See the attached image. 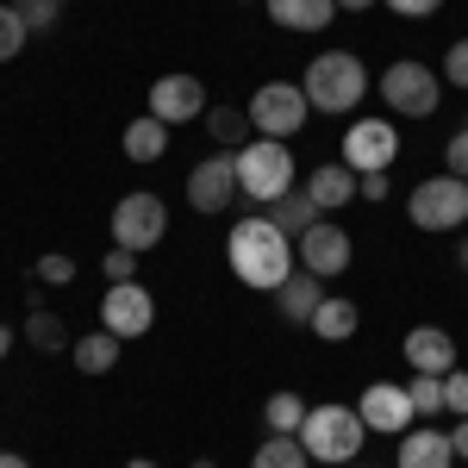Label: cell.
Wrapping results in <instances>:
<instances>
[{
    "mask_svg": "<svg viewBox=\"0 0 468 468\" xmlns=\"http://www.w3.org/2000/svg\"><path fill=\"white\" fill-rule=\"evenodd\" d=\"M119 344H125V337H112L107 324H101V331L75 337V344H69V356H75V368H81V375H107L112 362H119Z\"/></svg>",
    "mask_w": 468,
    "mask_h": 468,
    "instance_id": "obj_22",
    "label": "cell"
},
{
    "mask_svg": "<svg viewBox=\"0 0 468 468\" xmlns=\"http://www.w3.org/2000/svg\"><path fill=\"white\" fill-rule=\"evenodd\" d=\"M300 88H306V101L319 112H356V101L368 94V75L350 50H319L306 75H300Z\"/></svg>",
    "mask_w": 468,
    "mask_h": 468,
    "instance_id": "obj_3",
    "label": "cell"
},
{
    "mask_svg": "<svg viewBox=\"0 0 468 468\" xmlns=\"http://www.w3.org/2000/svg\"><path fill=\"white\" fill-rule=\"evenodd\" d=\"M356 194H362V200H388V194H394L388 169H368V176H356Z\"/></svg>",
    "mask_w": 468,
    "mask_h": 468,
    "instance_id": "obj_35",
    "label": "cell"
},
{
    "mask_svg": "<svg viewBox=\"0 0 468 468\" xmlns=\"http://www.w3.org/2000/svg\"><path fill=\"white\" fill-rule=\"evenodd\" d=\"M443 81H450V88H468V37L450 44V57H443Z\"/></svg>",
    "mask_w": 468,
    "mask_h": 468,
    "instance_id": "obj_33",
    "label": "cell"
},
{
    "mask_svg": "<svg viewBox=\"0 0 468 468\" xmlns=\"http://www.w3.org/2000/svg\"><path fill=\"white\" fill-rule=\"evenodd\" d=\"M388 6H394V13H406V19H431L443 0H388Z\"/></svg>",
    "mask_w": 468,
    "mask_h": 468,
    "instance_id": "obj_37",
    "label": "cell"
},
{
    "mask_svg": "<svg viewBox=\"0 0 468 468\" xmlns=\"http://www.w3.org/2000/svg\"><path fill=\"white\" fill-rule=\"evenodd\" d=\"M450 450H456V463H468V419H456V431H450Z\"/></svg>",
    "mask_w": 468,
    "mask_h": 468,
    "instance_id": "obj_38",
    "label": "cell"
},
{
    "mask_svg": "<svg viewBox=\"0 0 468 468\" xmlns=\"http://www.w3.org/2000/svg\"><path fill=\"white\" fill-rule=\"evenodd\" d=\"M399 156V138L388 119H356L350 132H344V169H356V176H368V169H388Z\"/></svg>",
    "mask_w": 468,
    "mask_h": 468,
    "instance_id": "obj_13",
    "label": "cell"
},
{
    "mask_svg": "<svg viewBox=\"0 0 468 468\" xmlns=\"http://www.w3.org/2000/svg\"><path fill=\"white\" fill-rule=\"evenodd\" d=\"M381 101L406 119H431L437 101H443V75H431L425 63H412V57H399L381 69Z\"/></svg>",
    "mask_w": 468,
    "mask_h": 468,
    "instance_id": "obj_7",
    "label": "cell"
},
{
    "mask_svg": "<svg viewBox=\"0 0 468 468\" xmlns=\"http://www.w3.org/2000/svg\"><path fill=\"white\" fill-rule=\"evenodd\" d=\"M101 324H107L112 337H144L150 324H156V300H150V288H138V282H112V288L101 293Z\"/></svg>",
    "mask_w": 468,
    "mask_h": 468,
    "instance_id": "obj_10",
    "label": "cell"
},
{
    "mask_svg": "<svg viewBox=\"0 0 468 468\" xmlns=\"http://www.w3.org/2000/svg\"><path fill=\"white\" fill-rule=\"evenodd\" d=\"M399 468H456L450 431H431V425L406 431V437H399Z\"/></svg>",
    "mask_w": 468,
    "mask_h": 468,
    "instance_id": "obj_16",
    "label": "cell"
},
{
    "mask_svg": "<svg viewBox=\"0 0 468 468\" xmlns=\"http://www.w3.org/2000/svg\"><path fill=\"white\" fill-rule=\"evenodd\" d=\"M101 269H107V282H138V250H119V244H112Z\"/></svg>",
    "mask_w": 468,
    "mask_h": 468,
    "instance_id": "obj_32",
    "label": "cell"
},
{
    "mask_svg": "<svg viewBox=\"0 0 468 468\" xmlns=\"http://www.w3.org/2000/svg\"><path fill=\"white\" fill-rule=\"evenodd\" d=\"M463 468H468V463H463Z\"/></svg>",
    "mask_w": 468,
    "mask_h": 468,
    "instance_id": "obj_45",
    "label": "cell"
},
{
    "mask_svg": "<svg viewBox=\"0 0 468 468\" xmlns=\"http://www.w3.org/2000/svg\"><path fill=\"white\" fill-rule=\"evenodd\" d=\"M293 256H300V269H313V275H344L350 269V231L344 225H331V218H319L313 231H300L293 238Z\"/></svg>",
    "mask_w": 468,
    "mask_h": 468,
    "instance_id": "obj_12",
    "label": "cell"
},
{
    "mask_svg": "<svg viewBox=\"0 0 468 468\" xmlns=\"http://www.w3.org/2000/svg\"><path fill=\"white\" fill-rule=\"evenodd\" d=\"M406 362H412L419 375H450V368H456V337H450L443 324H412V331H406Z\"/></svg>",
    "mask_w": 468,
    "mask_h": 468,
    "instance_id": "obj_15",
    "label": "cell"
},
{
    "mask_svg": "<svg viewBox=\"0 0 468 468\" xmlns=\"http://www.w3.org/2000/svg\"><path fill=\"white\" fill-rule=\"evenodd\" d=\"M163 150H169V125H163L156 112H144V119L125 125V156H132V163H156Z\"/></svg>",
    "mask_w": 468,
    "mask_h": 468,
    "instance_id": "obj_23",
    "label": "cell"
},
{
    "mask_svg": "<svg viewBox=\"0 0 468 468\" xmlns=\"http://www.w3.org/2000/svg\"><path fill=\"white\" fill-rule=\"evenodd\" d=\"M356 300H344V293H337V300H319V313H313V337H319V344H344V337H356Z\"/></svg>",
    "mask_w": 468,
    "mask_h": 468,
    "instance_id": "obj_21",
    "label": "cell"
},
{
    "mask_svg": "<svg viewBox=\"0 0 468 468\" xmlns=\"http://www.w3.org/2000/svg\"><path fill=\"white\" fill-rule=\"evenodd\" d=\"M250 468H313V456H306V443H300V437L269 431V443L250 456Z\"/></svg>",
    "mask_w": 468,
    "mask_h": 468,
    "instance_id": "obj_25",
    "label": "cell"
},
{
    "mask_svg": "<svg viewBox=\"0 0 468 468\" xmlns=\"http://www.w3.org/2000/svg\"><path fill=\"white\" fill-rule=\"evenodd\" d=\"M26 344L32 350H44V356H57V350H69V324L57 319V313H44V306H32V319H26Z\"/></svg>",
    "mask_w": 468,
    "mask_h": 468,
    "instance_id": "obj_24",
    "label": "cell"
},
{
    "mask_svg": "<svg viewBox=\"0 0 468 468\" xmlns=\"http://www.w3.org/2000/svg\"><path fill=\"white\" fill-rule=\"evenodd\" d=\"M125 468H156V463H144V456H138V463H125Z\"/></svg>",
    "mask_w": 468,
    "mask_h": 468,
    "instance_id": "obj_43",
    "label": "cell"
},
{
    "mask_svg": "<svg viewBox=\"0 0 468 468\" xmlns=\"http://www.w3.org/2000/svg\"><path fill=\"white\" fill-rule=\"evenodd\" d=\"M319 275H313V269H293L288 282H282V288H275V306H282V319L288 324H306L313 319V313H319Z\"/></svg>",
    "mask_w": 468,
    "mask_h": 468,
    "instance_id": "obj_17",
    "label": "cell"
},
{
    "mask_svg": "<svg viewBox=\"0 0 468 468\" xmlns=\"http://www.w3.org/2000/svg\"><path fill=\"white\" fill-rule=\"evenodd\" d=\"M356 412H362V425L381 431V437H406V431H412V419H419V412H412V394H406L399 381H368Z\"/></svg>",
    "mask_w": 468,
    "mask_h": 468,
    "instance_id": "obj_11",
    "label": "cell"
},
{
    "mask_svg": "<svg viewBox=\"0 0 468 468\" xmlns=\"http://www.w3.org/2000/svg\"><path fill=\"white\" fill-rule=\"evenodd\" d=\"M443 412L468 419V368H450V375H443Z\"/></svg>",
    "mask_w": 468,
    "mask_h": 468,
    "instance_id": "obj_30",
    "label": "cell"
},
{
    "mask_svg": "<svg viewBox=\"0 0 468 468\" xmlns=\"http://www.w3.org/2000/svg\"><path fill=\"white\" fill-rule=\"evenodd\" d=\"M163 238H169V213H163V200H156V194L138 187V194H125V200L112 207V244H119V250H138V256H144V250H156Z\"/></svg>",
    "mask_w": 468,
    "mask_h": 468,
    "instance_id": "obj_8",
    "label": "cell"
},
{
    "mask_svg": "<svg viewBox=\"0 0 468 468\" xmlns=\"http://www.w3.org/2000/svg\"><path fill=\"white\" fill-rule=\"evenodd\" d=\"M6 350H13V331H6V324H0V356H6Z\"/></svg>",
    "mask_w": 468,
    "mask_h": 468,
    "instance_id": "obj_41",
    "label": "cell"
},
{
    "mask_svg": "<svg viewBox=\"0 0 468 468\" xmlns=\"http://www.w3.org/2000/svg\"><path fill=\"white\" fill-rule=\"evenodd\" d=\"M37 282H75L69 256H37Z\"/></svg>",
    "mask_w": 468,
    "mask_h": 468,
    "instance_id": "obj_36",
    "label": "cell"
},
{
    "mask_svg": "<svg viewBox=\"0 0 468 468\" xmlns=\"http://www.w3.org/2000/svg\"><path fill=\"white\" fill-rule=\"evenodd\" d=\"M238 187H244V200H282L293 187V156L282 138H250V144L238 150Z\"/></svg>",
    "mask_w": 468,
    "mask_h": 468,
    "instance_id": "obj_4",
    "label": "cell"
},
{
    "mask_svg": "<svg viewBox=\"0 0 468 468\" xmlns=\"http://www.w3.org/2000/svg\"><path fill=\"white\" fill-rule=\"evenodd\" d=\"M406 213H412V225L419 231H456V225H468V181L463 176H431L419 181L412 194H406Z\"/></svg>",
    "mask_w": 468,
    "mask_h": 468,
    "instance_id": "obj_5",
    "label": "cell"
},
{
    "mask_svg": "<svg viewBox=\"0 0 468 468\" xmlns=\"http://www.w3.org/2000/svg\"><path fill=\"white\" fill-rule=\"evenodd\" d=\"M19 6V19L32 26V32H50L57 26V0H13Z\"/></svg>",
    "mask_w": 468,
    "mask_h": 468,
    "instance_id": "obj_31",
    "label": "cell"
},
{
    "mask_svg": "<svg viewBox=\"0 0 468 468\" xmlns=\"http://www.w3.org/2000/svg\"><path fill=\"white\" fill-rule=\"evenodd\" d=\"M225 256H231V275H238L244 288H256V293H275L293 275V238H288V231H275L269 213L238 218Z\"/></svg>",
    "mask_w": 468,
    "mask_h": 468,
    "instance_id": "obj_1",
    "label": "cell"
},
{
    "mask_svg": "<svg viewBox=\"0 0 468 468\" xmlns=\"http://www.w3.org/2000/svg\"><path fill=\"white\" fill-rule=\"evenodd\" d=\"M456 262H463V269H468V238H463V244H456Z\"/></svg>",
    "mask_w": 468,
    "mask_h": 468,
    "instance_id": "obj_42",
    "label": "cell"
},
{
    "mask_svg": "<svg viewBox=\"0 0 468 468\" xmlns=\"http://www.w3.org/2000/svg\"><path fill=\"white\" fill-rule=\"evenodd\" d=\"M337 13V0H269V19L282 32H324Z\"/></svg>",
    "mask_w": 468,
    "mask_h": 468,
    "instance_id": "obj_19",
    "label": "cell"
},
{
    "mask_svg": "<svg viewBox=\"0 0 468 468\" xmlns=\"http://www.w3.org/2000/svg\"><path fill=\"white\" fill-rule=\"evenodd\" d=\"M443 163H450V176H463V181H468V125L456 132V138H450V144H443Z\"/></svg>",
    "mask_w": 468,
    "mask_h": 468,
    "instance_id": "obj_34",
    "label": "cell"
},
{
    "mask_svg": "<svg viewBox=\"0 0 468 468\" xmlns=\"http://www.w3.org/2000/svg\"><path fill=\"white\" fill-rule=\"evenodd\" d=\"M244 112H250V132H256V138H293V132L306 125L313 101H306V88H300V81H262Z\"/></svg>",
    "mask_w": 468,
    "mask_h": 468,
    "instance_id": "obj_6",
    "label": "cell"
},
{
    "mask_svg": "<svg viewBox=\"0 0 468 468\" xmlns=\"http://www.w3.org/2000/svg\"><path fill=\"white\" fill-rule=\"evenodd\" d=\"M26 37H32V26L19 19V6H13V0H0V63H13V57L26 50Z\"/></svg>",
    "mask_w": 468,
    "mask_h": 468,
    "instance_id": "obj_28",
    "label": "cell"
},
{
    "mask_svg": "<svg viewBox=\"0 0 468 468\" xmlns=\"http://www.w3.org/2000/svg\"><path fill=\"white\" fill-rule=\"evenodd\" d=\"M362 437H368V425H362L356 406H313L306 412V425H300V443H306V456L319 468H344L362 456Z\"/></svg>",
    "mask_w": 468,
    "mask_h": 468,
    "instance_id": "obj_2",
    "label": "cell"
},
{
    "mask_svg": "<svg viewBox=\"0 0 468 468\" xmlns=\"http://www.w3.org/2000/svg\"><path fill=\"white\" fill-rule=\"evenodd\" d=\"M200 119H207V132L218 138V150H231V144L244 150V144H250V112H238V107H207Z\"/></svg>",
    "mask_w": 468,
    "mask_h": 468,
    "instance_id": "obj_26",
    "label": "cell"
},
{
    "mask_svg": "<svg viewBox=\"0 0 468 468\" xmlns=\"http://www.w3.org/2000/svg\"><path fill=\"white\" fill-rule=\"evenodd\" d=\"M306 412H313V406H306L300 394H269V406H262V425H269V431H282V437H300Z\"/></svg>",
    "mask_w": 468,
    "mask_h": 468,
    "instance_id": "obj_27",
    "label": "cell"
},
{
    "mask_svg": "<svg viewBox=\"0 0 468 468\" xmlns=\"http://www.w3.org/2000/svg\"><path fill=\"white\" fill-rule=\"evenodd\" d=\"M0 468H32L26 456H13V450H0Z\"/></svg>",
    "mask_w": 468,
    "mask_h": 468,
    "instance_id": "obj_40",
    "label": "cell"
},
{
    "mask_svg": "<svg viewBox=\"0 0 468 468\" xmlns=\"http://www.w3.org/2000/svg\"><path fill=\"white\" fill-rule=\"evenodd\" d=\"M375 0H337V13H368Z\"/></svg>",
    "mask_w": 468,
    "mask_h": 468,
    "instance_id": "obj_39",
    "label": "cell"
},
{
    "mask_svg": "<svg viewBox=\"0 0 468 468\" xmlns=\"http://www.w3.org/2000/svg\"><path fill=\"white\" fill-rule=\"evenodd\" d=\"M406 394H412V412L419 419H431V412H443V375H412Z\"/></svg>",
    "mask_w": 468,
    "mask_h": 468,
    "instance_id": "obj_29",
    "label": "cell"
},
{
    "mask_svg": "<svg viewBox=\"0 0 468 468\" xmlns=\"http://www.w3.org/2000/svg\"><path fill=\"white\" fill-rule=\"evenodd\" d=\"M238 194L244 187H238V156L231 150H213L207 163H194V176H187V207L194 213H225Z\"/></svg>",
    "mask_w": 468,
    "mask_h": 468,
    "instance_id": "obj_9",
    "label": "cell"
},
{
    "mask_svg": "<svg viewBox=\"0 0 468 468\" xmlns=\"http://www.w3.org/2000/svg\"><path fill=\"white\" fill-rule=\"evenodd\" d=\"M57 6H63V0H57Z\"/></svg>",
    "mask_w": 468,
    "mask_h": 468,
    "instance_id": "obj_44",
    "label": "cell"
},
{
    "mask_svg": "<svg viewBox=\"0 0 468 468\" xmlns=\"http://www.w3.org/2000/svg\"><path fill=\"white\" fill-rule=\"evenodd\" d=\"M306 194H313L319 213H337L344 200H356V169H344V163H319L313 181H306Z\"/></svg>",
    "mask_w": 468,
    "mask_h": 468,
    "instance_id": "obj_18",
    "label": "cell"
},
{
    "mask_svg": "<svg viewBox=\"0 0 468 468\" xmlns=\"http://www.w3.org/2000/svg\"><path fill=\"white\" fill-rule=\"evenodd\" d=\"M269 225H275V231H288V238L313 231V225H319V207H313V194H306V187H288L282 200H269Z\"/></svg>",
    "mask_w": 468,
    "mask_h": 468,
    "instance_id": "obj_20",
    "label": "cell"
},
{
    "mask_svg": "<svg viewBox=\"0 0 468 468\" xmlns=\"http://www.w3.org/2000/svg\"><path fill=\"white\" fill-rule=\"evenodd\" d=\"M150 112H156L163 125L200 119V112H207V88H200V75H163V81L150 88Z\"/></svg>",
    "mask_w": 468,
    "mask_h": 468,
    "instance_id": "obj_14",
    "label": "cell"
}]
</instances>
